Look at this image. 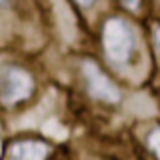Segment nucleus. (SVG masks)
<instances>
[{
    "label": "nucleus",
    "mask_w": 160,
    "mask_h": 160,
    "mask_svg": "<svg viewBox=\"0 0 160 160\" xmlns=\"http://www.w3.org/2000/svg\"><path fill=\"white\" fill-rule=\"evenodd\" d=\"M154 44H156V52H158V56H160V28L154 32Z\"/></svg>",
    "instance_id": "obj_7"
},
{
    "label": "nucleus",
    "mask_w": 160,
    "mask_h": 160,
    "mask_svg": "<svg viewBox=\"0 0 160 160\" xmlns=\"http://www.w3.org/2000/svg\"><path fill=\"white\" fill-rule=\"evenodd\" d=\"M76 2H78V4H82V6H90L94 0H76Z\"/></svg>",
    "instance_id": "obj_9"
},
{
    "label": "nucleus",
    "mask_w": 160,
    "mask_h": 160,
    "mask_svg": "<svg viewBox=\"0 0 160 160\" xmlns=\"http://www.w3.org/2000/svg\"><path fill=\"white\" fill-rule=\"evenodd\" d=\"M48 146L42 142H18L8 150V160H42Z\"/></svg>",
    "instance_id": "obj_5"
},
{
    "label": "nucleus",
    "mask_w": 160,
    "mask_h": 160,
    "mask_svg": "<svg viewBox=\"0 0 160 160\" xmlns=\"http://www.w3.org/2000/svg\"><path fill=\"white\" fill-rule=\"evenodd\" d=\"M148 144H150V148L154 150V154L160 158V128H156L154 132H150V136H148Z\"/></svg>",
    "instance_id": "obj_6"
},
{
    "label": "nucleus",
    "mask_w": 160,
    "mask_h": 160,
    "mask_svg": "<svg viewBox=\"0 0 160 160\" xmlns=\"http://www.w3.org/2000/svg\"><path fill=\"white\" fill-rule=\"evenodd\" d=\"M84 76H86V82H88V90L94 98L104 100V102H116L120 98L118 88L104 76V72L96 64H92V62L84 64Z\"/></svg>",
    "instance_id": "obj_3"
},
{
    "label": "nucleus",
    "mask_w": 160,
    "mask_h": 160,
    "mask_svg": "<svg viewBox=\"0 0 160 160\" xmlns=\"http://www.w3.org/2000/svg\"><path fill=\"white\" fill-rule=\"evenodd\" d=\"M54 14H56V22L60 28V34L66 42H72L76 38V18H74L72 10L64 0H54Z\"/></svg>",
    "instance_id": "obj_4"
},
{
    "label": "nucleus",
    "mask_w": 160,
    "mask_h": 160,
    "mask_svg": "<svg viewBox=\"0 0 160 160\" xmlns=\"http://www.w3.org/2000/svg\"><path fill=\"white\" fill-rule=\"evenodd\" d=\"M104 48L110 60L126 62L134 48V34L122 18H110L104 26Z\"/></svg>",
    "instance_id": "obj_1"
},
{
    "label": "nucleus",
    "mask_w": 160,
    "mask_h": 160,
    "mask_svg": "<svg viewBox=\"0 0 160 160\" xmlns=\"http://www.w3.org/2000/svg\"><path fill=\"white\" fill-rule=\"evenodd\" d=\"M124 2H126V6H128V8H138L140 0H124Z\"/></svg>",
    "instance_id": "obj_8"
},
{
    "label": "nucleus",
    "mask_w": 160,
    "mask_h": 160,
    "mask_svg": "<svg viewBox=\"0 0 160 160\" xmlns=\"http://www.w3.org/2000/svg\"><path fill=\"white\" fill-rule=\"evenodd\" d=\"M32 92V78L24 70L16 66H4L2 70V96L4 102H16L24 100Z\"/></svg>",
    "instance_id": "obj_2"
}]
</instances>
